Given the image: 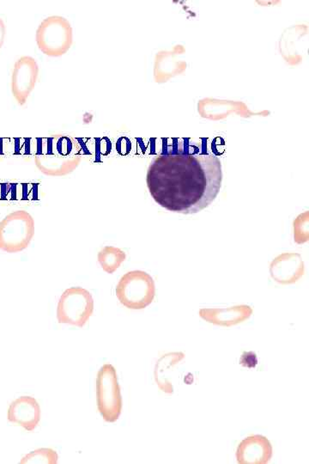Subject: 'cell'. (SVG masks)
Instances as JSON below:
<instances>
[{"label":"cell","mask_w":309,"mask_h":464,"mask_svg":"<svg viewBox=\"0 0 309 464\" xmlns=\"http://www.w3.org/2000/svg\"><path fill=\"white\" fill-rule=\"evenodd\" d=\"M32 185H33V184H19V201H30Z\"/></svg>","instance_id":"24"},{"label":"cell","mask_w":309,"mask_h":464,"mask_svg":"<svg viewBox=\"0 0 309 464\" xmlns=\"http://www.w3.org/2000/svg\"><path fill=\"white\" fill-rule=\"evenodd\" d=\"M73 41L72 26L62 17H48L42 21L37 31L38 48L48 56L65 55L72 46Z\"/></svg>","instance_id":"4"},{"label":"cell","mask_w":309,"mask_h":464,"mask_svg":"<svg viewBox=\"0 0 309 464\" xmlns=\"http://www.w3.org/2000/svg\"><path fill=\"white\" fill-rule=\"evenodd\" d=\"M41 193L40 184H33V185H32L30 201H40L41 199Z\"/></svg>","instance_id":"26"},{"label":"cell","mask_w":309,"mask_h":464,"mask_svg":"<svg viewBox=\"0 0 309 464\" xmlns=\"http://www.w3.org/2000/svg\"><path fill=\"white\" fill-rule=\"evenodd\" d=\"M55 137V155L60 157L77 156L78 146L75 138L66 136V135Z\"/></svg>","instance_id":"17"},{"label":"cell","mask_w":309,"mask_h":464,"mask_svg":"<svg viewBox=\"0 0 309 464\" xmlns=\"http://www.w3.org/2000/svg\"><path fill=\"white\" fill-rule=\"evenodd\" d=\"M10 422L23 427L28 431L37 428L41 420V408L31 396H21L10 405L7 413Z\"/></svg>","instance_id":"10"},{"label":"cell","mask_w":309,"mask_h":464,"mask_svg":"<svg viewBox=\"0 0 309 464\" xmlns=\"http://www.w3.org/2000/svg\"><path fill=\"white\" fill-rule=\"evenodd\" d=\"M82 161L80 157L57 155L35 156V166L41 173L49 177H64L75 170Z\"/></svg>","instance_id":"12"},{"label":"cell","mask_w":309,"mask_h":464,"mask_svg":"<svg viewBox=\"0 0 309 464\" xmlns=\"http://www.w3.org/2000/svg\"><path fill=\"white\" fill-rule=\"evenodd\" d=\"M12 148V141L10 139L0 138V156L8 155Z\"/></svg>","instance_id":"25"},{"label":"cell","mask_w":309,"mask_h":464,"mask_svg":"<svg viewBox=\"0 0 309 464\" xmlns=\"http://www.w3.org/2000/svg\"><path fill=\"white\" fill-rule=\"evenodd\" d=\"M56 137L34 138V156L55 155Z\"/></svg>","instance_id":"19"},{"label":"cell","mask_w":309,"mask_h":464,"mask_svg":"<svg viewBox=\"0 0 309 464\" xmlns=\"http://www.w3.org/2000/svg\"><path fill=\"white\" fill-rule=\"evenodd\" d=\"M35 235V220L26 211H15L0 222V249L19 253L30 246Z\"/></svg>","instance_id":"3"},{"label":"cell","mask_w":309,"mask_h":464,"mask_svg":"<svg viewBox=\"0 0 309 464\" xmlns=\"http://www.w3.org/2000/svg\"><path fill=\"white\" fill-rule=\"evenodd\" d=\"M58 462V454L52 449L42 448L35 449L21 460L20 463H47L55 464Z\"/></svg>","instance_id":"15"},{"label":"cell","mask_w":309,"mask_h":464,"mask_svg":"<svg viewBox=\"0 0 309 464\" xmlns=\"http://www.w3.org/2000/svg\"><path fill=\"white\" fill-rule=\"evenodd\" d=\"M272 445L268 438L252 435L240 443L236 459L241 464H265L272 459Z\"/></svg>","instance_id":"9"},{"label":"cell","mask_w":309,"mask_h":464,"mask_svg":"<svg viewBox=\"0 0 309 464\" xmlns=\"http://www.w3.org/2000/svg\"><path fill=\"white\" fill-rule=\"evenodd\" d=\"M240 364L247 368H255L258 365L256 355L253 352H245L241 356Z\"/></svg>","instance_id":"23"},{"label":"cell","mask_w":309,"mask_h":464,"mask_svg":"<svg viewBox=\"0 0 309 464\" xmlns=\"http://www.w3.org/2000/svg\"><path fill=\"white\" fill-rule=\"evenodd\" d=\"M305 264L298 253H283L275 257L270 265L273 280L281 285L297 283L304 276Z\"/></svg>","instance_id":"7"},{"label":"cell","mask_w":309,"mask_h":464,"mask_svg":"<svg viewBox=\"0 0 309 464\" xmlns=\"http://www.w3.org/2000/svg\"><path fill=\"white\" fill-rule=\"evenodd\" d=\"M39 67L31 57H23L17 62L12 76V92L21 105L26 102L37 84Z\"/></svg>","instance_id":"8"},{"label":"cell","mask_w":309,"mask_h":464,"mask_svg":"<svg viewBox=\"0 0 309 464\" xmlns=\"http://www.w3.org/2000/svg\"><path fill=\"white\" fill-rule=\"evenodd\" d=\"M127 258L126 252L113 246H106L99 251L98 262L106 273L112 274L119 269Z\"/></svg>","instance_id":"13"},{"label":"cell","mask_w":309,"mask_h":464,"mask_svg":"<svg viewBox=\"0 0 309 464\" xmlns=\"http://www.w3.org/2000/svg\"><path fill=\"white\" fill-rule=\"evenodd\" d=\"M10 154L16 156H34V138H13Z\"/></svg>","instance_id":"18"},{"label":"cell","mask_w":309,"mask_h":464,"mask_svg":"<svg viewBox=\"0 0 309 464\" xmlns=\"http://www.w3.org/2000/svg\"><path fill=\"white\" fill-rule=\"evenodd\" d=\"M254 310L250 305H241L223 309H201L200 316L205 322L218 326L232 327L250 319Z\"/></svg>","instance_id":"11"},{"label":"cell","mask_w":309,"mask_h":464,"mask_svg":"<svg viewBox=\"0 0 309 464\" xmlns=\"http://www.w3.org/2000/svg\"><path fill=\"white\" fill-rule=\"evenodd\" d=\"M94 312V299L90 292L82 287L66 289L57 306L59 323L84 327Z\"/></svg>","instance_id":"5"},{"label":"cell","mask_w":309,"mask_h":464,"mask_svg":"<svg viewBox=\"0 0 309 464\" xmlns=\"http://www.w3.org/2000/svg\"><path fill=\"white\" fill-rule=\"evenodd\" d=\"M113 152V142L109 137L93 138V163H102Z\"/></svg>","instance_id":"16"},{"label":"cell","mask_w":309,"mask_h":464,"mask_svg":"<svg viewBox=\"0 0 309 464\" xmlns=\"http://www.w3.org/2000/svg\"><path fill=\"white\" fill-rule=\"evenodd\" d=\"M97 407L103 420L115 422L122 411V396L115 367L103 366L97 374Z\"/></svg>","instance_id":"6"},{"label":"cell","mask_w":309,"mask_h":464,"mask_svg":"<svg viewBox=\"0 0 309 464\" xmlns=\"http://www.w3.org/2000/svg\"><path fill=\"white\" fill-rule=\"evenodd\" d=\"M156 285L153 278L141 270L124 274L116 287V297L131 310H143L153 302Z\"/></svg>","instance_id":"2"},{"label":"cell","mask_w":309,"mask_h":464,"mask_svg":"<svg viewBox=\"0 0 309 464\" xmlns=\"http://www.w3.org/2000/svg\"><path fill=\"white\" fill-rule=\"evenodd\" d=\"M222 163L212 155H159L148 168L152 198L169 212L195 214L215 201L222 187Z\"/></svg>","instance_id":"1"},{"label":"cell","mask_w":309,"mask_h":464,"mask_svg":"<svg viewBox=\"0 0 309 464\" xmlns=\"http://www.w3.org/2000/svg\"><path fill=\"white\" fill-rule=\"evenodd\" d=\"M115 150L120 156H129L133 151V142L129 137L120 136L115 143Z\"/></svg>","instance_id":"22"},{"label":"cell","mask_w":309,"mask_h":464,"mask_svg":"<svg viewBox=\"0 0 309 464\" xmlns=\"http://www.w3.org/2000/svg\"><path fill=\"white\" fill-rule=\"evenodd\" d=\"M19 184H0V201H19Z\"/></svg>","instance_id":"21"},{"label":"cell","mask_w":309,"mask_h":464,"mask_svg":"<svg viewBox=\"0 0 309 464\" xmlns=\"http://www.w3.org/2000/svg\"><path fill=\"white\" fill-rule=\"evenodd\" d=\"M78 146L77 156L80 158H93V138L76 137Z\"/></svg>","instance_id":"20"},{"label":"cell","mask_w":309,"mask_h":464,"mask_svg":"<svg viewBox=\"0 0 309 464\" xmlns=\"http://www.w3.org/2000/svg\"><path fill=\"white\" fill-rule=\"evenodd\" d=\"M294 241L297 244H303L309 241V212L299 214L293 222Z\"/></svg>","instance_id":"14"}]
</instances>
